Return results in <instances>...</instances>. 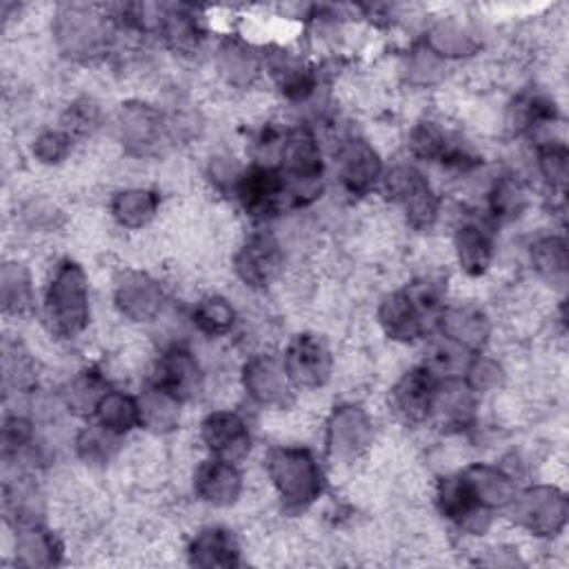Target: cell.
I'll return each mask as SVG.
<instances>
[{"label": "cell", "instance_id": "1", "mask_svg": "<svg viewBox=\"0 0 569 569\" xmlns=\"http://www.w3.org/2000/svg\"><path fill=\"white\" fill-rule=\"evenodd\" d=\"M45 314L52 331L61 338H76L89 320L87 276L80 265L63 261L45 296Z\"/></svg>", "mask_w": 569, "mask_h": 569}, {"label": "cell", "instance_id": "2", "mask_svg": "<svg viewBox=\"0 0 569 569\" xmlns=\"http://www.w3.org/2000/svg\"><path fill=\"white\" fill-rule=\"evenodd\" d=\"M272 483L289 507L305 510L322 492V474L307 449L283 447L270 453Z\"/></svg>", "mask_w": 569, "mask_h": 569}, {"label": "cell", "instance_id": "3", "mask_svg": "<svg viewBox=\"0 0 569 569\" xmlns=\"http://www.w3.org/2000/svg\"><path fill=\"white\" fill-rule=\"evenodd\" d=\"M440 303L434 285H416L390 296L381 307V322L396 340H414L425 331V316Z\"/></svg>", "mask_w": 569, "mask_h": 569}, {"label": "cell", "instance_id": "4", "mask_svg": "<svg viewBox=\"0 0 569 569\" xmlns=\"http://www.w3.org/2000/svg\"><path fill=\"white\" fill-rule=\"evenodd\" d=\"M385 189L392 200H396L412 225L416 227H429L438 216V198L431 192L429 183L409 167H396L387 180Z\"/></svg>", "mask_w": 569, "mask_h": 569}, {"label": "cell", "instance_id": "5", "mask_svg": "<svg viewBox=\"0 0 569 569\" xmlns=\"http://www.w3.org/2000/svg\"><path fill=\"white\" fill-rule=\"evenodd\" d=\"M203 440L216 459L237 463L252 447V438L243 418L234 412L209 414L203 423Z\"/></svg>", "mask_w": 569, "mask_h": 569}, {"label": "cell", "instance_id": "6", "mask_svg": "<svg viewBox=\"0 0 569 569\" xmlns=\"http://www.w3.org/2000/svg\"><path fill=\"white\" fill-rule=\"evenodd\" d=\"M285 370L298 387H320L331 372V359L316 336H298L287 350Z\"/></svg>", "mask_w": 569, "mask_h": 569}, {"label": "cell", "instance_id": "7", "mask_svg": "<svg viewBox=\"0 0 569 569\" xmlns=\"http://www.w3.org/2000/svg\"><path fill=\"white\" fill-rule=\"evenodd\" d=\"M283 267V252L274 237H252L237 256L239 276L252 287H267Z\"/></svg>", "mask_w": 569, "mask_h": 569}, {"label": "cell", "instance_id": "8", "mask_svg": "<svg viewBox=\"0 0 569 569\" xmlns=\"http://www.w3.org/2000/svg\"><path fill=\"white\" fill-rule=\"evenodd\" d=\"M243 207L254 216H270L287 196L285 178L272 167H252L237 185Z\"/></svg>", "mask_w": 569, "mask_h": 569}, {"label": "cell", "instance_id": "9", "mask_svg": "<svg viewBox=\"0 0 569 569\" xmlns=\"http://www.w3.org/2000/svg\"><path fill=\"white\" fill-rule=\"evenodd\" d=\"M436 390L438 383L434 381L429 370L407 372V376L392 392L394 412L407 423L425 420L434 409Z\"/></svg>", "mask_w": 569, "mask_h": 569}, {"label": "cell", "instance_id": "10", "mask_svg": "<svg viewBox=\"0 0 569 569\" xmlns=\"http://www.w3.org/2000/svg\"><path fill=\"white\" fill-rule=\"evenodd\" d=\"M370 420L359 407H340L329 420V449L333 457L357 459L370 445Z\"/></svg>", "mask_w": 569, "mask_h": 569}, {"label": "cell", "instance_id": "11", "mask_svg": "<svg viewBox=\"0 0 569 569\" xmlns=\"http://www.w3.org/2000/svg\"><path fill=\"white\" fill-rule=\"evenodd\" d=\"M194 488L203 501L222 507V505L237 503L243 490V479L234 468V463L214 459V461H205L198 468Z\"/></svg>", "mask_w": 569, "mask_h": 569}, {"label": "cell", "instance_id": "12", "mask_svg": "<svg viewBox=\"0 0 569 569\" xmlns=\"http://www.w3.org/2000/svg\"><path fill=\"white\" fill-rule=\"evenodd\" d=\"M200 383H203L200 368L189 352L172 350L161 359L154 385H158L180 403L187 398H194L200 390Z\"/></svg>", "mask_w": 569, "mask_h": 569}, {"label": "cell", "instance_id": "13", "mask_svg": "<svg viewBox=\"0 0 569 569\" xmlns=\"http://www.w3.org/2000/svg\"><path fill=\"white\" fill-rule=\"evenodd\" d=\"M338 174L350 192L363 194L381 176L379 154L368 143L352 141L338 156Z\"/></svg>", "mask_w": 569, "mask_h": 569}, {"label": "cell", "instance_id": "14", "mask_svg": "<svg viewBox=\"0 0 569 569\" xmlns=\"http://www.w3.org/2000/svg\"><path fill=\"white\" fill-rule=\"evenodd\" d=\"M289 374L285 370V363H278L274 359H256L245 370V385L250 394L265 403V405H285L289 398Z\"/></svg>", "mask_w": 569, "mask_h": 569}, {"label": "cell", "instance_id": "15", "mask_svg": "<svg viewBox=\"0 0 569 569\" xmlns=\"http://www.w3.org/2000/svg\"><path fill=\"white\" fill-rule=\"evenodd\" d=\"M117 300L130 318L147 320L161 309L163 292L145 274H128L119 285Z\"/></svg>", "mask_w": 569, "mask_h": 569}, {"label": "cell", "instance_id": "16", "mask_svg": "<svg viewBox=\"0 0 569 569\" xmlns=\"http://www.w3.org/2000/svg\"><path fill=\"white\" fill-rule=\"evenodd\" d=\"M518 514L534 532H551L565 518V501L549 488L532 490L523 496L518 505Z\"/></svg>", "mask_w": 569, "mask_h": 569}, {"label": "cell", "instance_id": "17", "mask_svg": "<svg viewBox=\"0 0 569 569\" xmlns=\"http://www.w3.org/2000/svg\"><path fill=\"white\" fill-rule=\"evenodd\" d=\"M98 425L107 431L123 436L141 425V403L123 392H107L96 407Z\"/></svg>", "mask_w": 569, "mask_h": 569}, {"label": "cell", "instance_id": "18", "mask_svg": "<svg viewBox=\"0 0 569 569\" xmlns=\"http://www.w3.org/2000/svg\"><path fill=\"white\" fill-rule=\"evenodd\" d=\"M56 36L67 52H87L100 36L96 19L83 8H67L58 14Z\"/></svg>", "mask_w": 569, "mask_h": 569}, {"label": "cell", "instance_id": "19", "mask_svg": "<svg viewBox=\"0 0 569 569\" xmlns=\"http://www.w3.org/2000/svg\"><path fill=\"white\" fill-rule=\"evenodd\" d=\"M457 252L461 267L470 276H481L488 272L492 256H494V245L492 239L477 225H466L457 234Z\"/></svg>", "mask_w": 569, "mask_h": 569}, {"label": "cell", "instance_id": "20", "mask_svg": "<svg viewBox=\"0 0 569 569\" xmlns=\"http://www.w3.org/2000/svg\"><path fill=\"white\" fill-rule=\"evenodd\" d=\"M192 556L196 565H234L239 547L230 532L207 529L194 540Z\"/></svg>", "mask_w": 569, "mask_h": 569}, {"label": "cell", "instance_id": "21", "mask_svg": "<svg viewBox=\"0 0 569 569\" xmlns=\"http://www.w3.org/2000/svg\"><path fill=\"white\" fill-rule=\"evenodd\" d=\"M156 209H158V196L147 189L121 192L111 203V211L117 216V220L125 227H132V230L152 220Z\"/></svg>", "mask_w": 569, "mask_h": 569}, {"label": "cell", "instance_id": "22", "mask_svg": "<svg viewBox=\"0 0 569 569\" xmlns=\"http://www.w3.org/2000/svg\"><path fill=\"white\" fill-rule=\"evenodd\" d=\"M442 329L449 340H459L466 348H477L488 338V318L479 309H451L442 316Z\"/></svg>", "mask_w": 569, "mask_h": 569}, {"label": "cell", "instance_id": "23", "mask_svg": "<svg viewBox=\"0 0 569 569\" xmlns=\"http://www.w3.org/2000/svg\"><path fill=\"white\" fill-rule=\"evenodd\" d=\"M234 309L225 298L209 296L194 309V325L207 336H222L234 327Z\"/></svg>", "mask_w": 569, "mask_h": 569}, {"label": "cell", "instance_id": "24", "mask_svg": "<svg viewBox=\"0 0 569 569\" xmlns=\"http://www.w3.org/2000/svg\"><path fill=\"white\" fill-rule=\"evenodd\" d=\"M123 132L132 145H154L158 132H161V121L156 119V113L150 109H128L123 117Z\"/></svg>", "mask_w": 569, "mask_h": 569}, {"label": "cell", "instance_id": "25", "mask_svg": "<svg viewBox=\"0 0 569 569\" xmlns=\"http://www.w3.org/2000/svg\"><path fill=\"white\" fill-rule=\"evenodd\" d=\"M32 285L30 276L21 265H8L3 270V303L8 311H23L30 305Z\"/></svg>", "mask_w": 569, "mask_h": 569}, {"label": "cell", "instance_id": "26", "mask_svg": "<svg viewBox=\"0 0 569 569\" xmlns=\"http://www.w3.org/2000/svg\"><path fill=\"white\" fill-rule=\"evenodd\" d=\"M534 263L536 267L549 276H562L567 272V252H565V243L558 239H545L534 248Z\"/></svg>", "mask_w": 569, "mask_h": 569}, {"label": "cell", "instance_id": "27", "mask_svg": "<svg viewBox=\"0 0 569 569\" xmlns=\"http://www.w3.org/2000/svg\"><path fill=\"white\" fill-rule=\"evenodd\" d=\"M105 394L107 392H102L100 376L96 372H83V376H78L72 385L69 405H74L78 412H96Z\"/></svg>", "mask_w": 569, "mask_h": 569}, {"label": "cell", "instance_id": "28", "mask_svg": "<svg viewBox=\"0 0 569 569\" xmlns=\"http://www.w3.org/2000/svg\"><path fill=\"white\" fill-rule=\"evenodd\" d=\"M523 205H525V194L514 180L505 178L496 185V189L492 194V209L496 216H501V218L518 216Z\"/></svg>", "mask_w": 569, "mask_h": 569}, {"label": "cell", "instance_id": "29", "mask_svg": "<svg viewBox=\"0 0 569 569\" xmlns=\"http://www.w3.org/2000/svg\"><path fill=\"white\" fill-rule=\"evenodd\" d=\"M431 47L438 54H463L474 50V43L457 28L451 25H440L438 30H434L431 34Z\"/></svg>", "mask_w": 569, "mask_h": 569}, {"label": "cell", "instance_id": "30", "mask_svg": "<svg viewBox=\"0 0 569 569\" xmlns=\"http://www.w3.org/2000/svg\"><path fill=\"white\" fill-rule=\"evenodd\" d=\"M67 152H69V136L61 132H47L34 145V154L43 163H58L67 156Z\"/></svg>", "mask_w": 569, "mask_h": 569}, {"label": "cell", "instance_id": "31", "mask_svg": "<svg viewBox=\"0 0 569 569\" xmlns=\"http://www.w3.org/2000/svg\"><path fill=\"white\" fill-rule=\"evenodd\" d=\"M98 123V107L83 100V102H76L69 113H67V128L69 132H76V134H87L96 128Z\"/></svg>", "mask_w": 569, "mask_h": 569}, {"label": "cell", "instance_id": "32", "mask_svg": "<svg viewBox=\"0 0 569 569\" xmlns=\"http://www.w3.org/2000/svg\"><path fill=\"white\" fill-rule=\"evenodd\" d=\"M540 167L547 176V180L551 185H562L565 183V174H567V154L565 147H554L549 145L543 154H540Z\"/></svg>", "mask_w": 569, "mask_h": 569}, {"label": "cell", "instance_id": "33", "mask_svg": "<svg viewBox=\"0 0 569 569\" xmlns=\"http://www.w3.org/2000/svg\"><path fill=\"white\" fill-rule=\"evenodd\" d=\"M3 440H6V451H17L25 447L32 440V425L25 418H10L3 429Z\"/></svg>", "mask_w": 569, "mask_h": 569}, {"label": "cell", "instance_id": "34", "mask_svg": "<svg viewBox=\"0 0 569 569\" xmlns=\"http://www.w3.org/2000/svg\"><path fill=\"white\" fill-rule=\"evenodd\" d=\"M470 374H472V383H474L477 387L485 390V387L499 383V374H501V372H499L496 365L490 363V361H477V363L472 365Z\"/></svg>", "mask_w": 569, "mask_h": 569}]
</instances>
